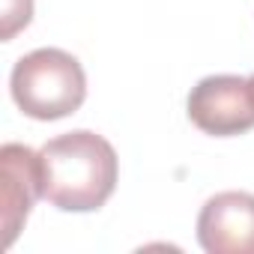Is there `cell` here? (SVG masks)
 I'll return each instance as SVG.
<instances>
[{
  "mask_svg": "<svg viewBox=\"0 0 254 254\" xmlns=\"http://www.w3.org/2000/svg\"><path fill=\"white\" fill-rule=\"evenodd\" d=\"M197 242L206 254H254V194L209 197L197 215Z\"/></svg>",
  "mask_w": 254,
  "mask_h": 254,
  "instance_id": "4",
  "label": "cell"
},
{
  "mask_svg": "<svg viewBox=\"0 0 254 254\" xmlns=\"http://www.w3.org/2000/svg\"><path fill=\"white\" fill-rule=\"evenodd\" d=\"M189 120L203 135L233 138L254 129V93L248 78L209 75L189 93Z\"/></svg>",
  "mask_w": 254,
  "mask_h": 254,
  "instance_id": "3",
  "label": "cell"
},
{
  "mask_svg": "<svg viewBox=\"0 0 254 254\" xmlns=\"http://www.w3.org/2000/svg\"><path fill=\"white\" fill-rule=\"evenodd\" d=\"M3 180V245L9 248L24 227L33 203L42 197V159L24 144H3L0 150Z\"/></svg>",
  "mask_w": 254,
  "mask_h": 254,
  "instance_id": "5",
  "label": "cell"
},
{
  "mask_svg": "<svg viewBox=\"0 0 254 254\" xmlns=\"http://www.w3.org/2000/svg\"><path fill=\"white\" fill-rule=\"evenodd\" d=\"M248 84H251V93H254V75H251V78H248Z\"/></svg>",
  "mask_w": 254,
  "mask_h": 254,
  "instance_id": "7",
  "label": "cell"
},
{
  "mask_svg": "<svg viewBox=\"0 0 254 254\" xmlns=\"http://www.w3.org/2000/svg\"><path fill=\"white\" fill-rule=\"evenodd\" d=\"M42 197L63 212H93L117 189L120 165L111 141L90 129L51 138L42 150Z\"/></svg>",
  "mask_w": 254,
  "mask_h": 254,
  "instance_id": "1",
  "label": "cell"
},
{
  "mask_svg": "<svg viewBox=\"0 0 254 254\" xmlns=\"http://www.w3.org/2000/svg\"><path fill=\"white\" fill-rule=\"evenodd\" d=\"M12 102L30 120H63L87 99V75L78 57L63 48H36L24 54L9 78Z\"/></svg>",
  "mask_w": 254,
  "mask_h": 254,
  "instance_id": "2",
  "label": "cell"
},
{
  "mask_svg": "<svg viewBox=\"0 0 254 254\" xmlns=\"http://www.w3.org/2000/svg\"><path fill=\"white\" fill-rule=\"evenodd\" d=\"M33 18V0H3L0 9V39L9 42L18 30H24Z\"/></svg>",
  "mask_w": 254,
  "mask_h": 254,
  "instance_id": "6",
  "label": "cell"
}]
</instances>
